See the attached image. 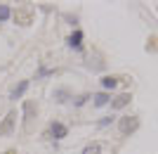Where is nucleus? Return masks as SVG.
<instances>
[{"label": "nucleus", "instance_id": "obj_9", "mask_svg": "<svg viewBox=\"0 0 158 154\" xmlns=\"http://www.w3.org/2000/svg\"><path fill=\"white\" fill-rule=\"evenodd\" d=\"M69 97H71V93H69L66 88H59V90H54V100L59 102V104H61V102H66Z\"/></svg>", "mask_w": 158, "mask_h": 154}, {"label": "nucleus", "instance_id": "obj_6", "mask_svg": "<svg viewBox=\"0 0 158 154\" xmlns=\"http://www.w3.org/2000/svg\"><path fill=\"white\" fill-rule=\"evenodd\" d=\"M130 100H132L130 93H120L116 100H111V109H123V107H127V104H130Z\"/></svg>", "mask_w": 158, "mask_h": 154}, {"label": "nucleus", "instance_id": "obj_7", "mask_svg": "<svg viewBox=\"0 0 158 154\" xmlns=\"http://www.w3.org/2000/svg\"><path fill=\"white\" fill-rule=\"evenodd\" d=\"M118 81L120 78H116V76H102L99 83H102V88H104V93H109V90H116V88H118Z\"/></svg>", "mask_w": 158, "mask_h": 154}, {"label": "nucleus", "instance_id": "obj_5", "mask_svg": "<svg viewBox=\"0 0 158 154\" xmlns=\"http://www.w3.org/2000/svg\"><path fill=\"white\" fill-rule=\"evenodd\" d=\"M28 86H31L28 81H19V83H17V86H14L12 90H10V100H19L21 95H24V93L28 90Z\"/></svg>", "mask_w": 158, "mask_h": 154}, {"label": "nucleus", "instance_id": "obj_4", "mask_svg": "<svg viewBox=\"0 0 158 154\" xmlns=\"http://www.w3.org/2000/svg\"><path fill=\"white\" fill-rule=\"evenodd\" d=\"M83 38H85V36H83V31H80V29H76V31L66 38V43H69V47H71V50H83Z\"/></svg>", "mask_w": 158, "mask_h": 154}, {"label": "nucleus", "instance_id": "obj_13", "mask_svg": "<svg viewBox=\"0 0 158 154\" xmlns=\"http://www.w3.org/2000/svg\"><path fill=\"white\" fill-rule=\"evenodd\" d=\"M111 121H113V116H104V119H99L97 126L99 128H106V126H111Z\"/></svg>", "mask_w": 158, "mask_h": 154}, {"label": "nucleus", "instance_id": "obj_3", "mask_svg": "<svg viewBox=\"0 0 158 154\" xmlns=\"http://www.w3.org/2000/svg\"><path fill=\"white\" fill-rule=\"evenodd\" d=\"M14 123H17V112H10L5 116V121L0 123V135H10L14 130Z\"/></svg>", "mask_w": 158, "mask_h": 154}, {"label": "nucleus", "instance_id": "obj_11", "mask_svg": "<svg viewBox=\"0 0 158 154\" xmlns=\"http://www.w3.org/2000/svg\"><path fill=\"white\" fill-rule=\"evenodd\" d=\"M90 97H92L90 93H83V95H78V97H71V100H73V107H83V104H85Z\"/></svg>", "mask_w": 158, "mask_h": 154}, {"label": "nucleus", "instance_id": "obj_12", "mask_svg": "<svg viewBox=\"0 0 158 154\" xmlns=\"http://www.w3.org/2000/svg\"><path fill=\"white\" fill-rule=\"evenodd\" d=\"M10 17H12V10H10V5H0V24H5Z\"/></svg>", "mask_w": 158, "mask_h": 154}, {"label": "nucleus", "instance_id": "obj_1", "mask_svg": "<svg viewBox=\"0 0 158 154\" xmlns=\"http://www.w3.org/2000/svg\"><path fill=\"white\" fill-rule=\"evenodd\" d=\"M118 128H120L123 135H132L139 128V119L137 116H123V119L118 121Z\"/></svg>", "mask_w": 158, "mask_h": 154}, {"label": "nucleus", "instance_id": "obj_14", "mask_svg": "<svg viewBox=\"0 0 158 154\" xmlns=\"http://www.w3.org/2000/svg\"><path fill=\"white\" fill-rule=\"evenodd\" d=\"M2 154H17V149H7V152H2Z\"/></svg>", "mask_w": 158, "mask_h": 154}, {"label": "nucleus", "instance_id": "obj_10", "mask_svg": "<svg viewBox=\"0 0 158 154\" xmlns=\"http://www.w3.org/2000/svg\"><path fill=\"white\" fill-rule=\"evenodd\" d=\"M99 149H102V142H90L83 147V154H99Z\"/></svg>", "mask_w": 158, "mask_h": 154}, {"label": "nucleus", "instance_id": "obj_2", "mask_svg": "<svg viewBox=\"0 0 158 154\" xmlns=\"http://www.w3.org/2000/svg\"><path fill=\"white\" fill-rule=\"evenodd\" d=\"M50 135H52L54 142L64 140L66 135H69V126H66V123H61V121H52V123H50Z\"/></svg>", "mask_w": 158, "mask_h": 154}, {"label": "nucleus", "instance_id": "obj_8", "mask_svg": "<svg viewBox=\"0 0 158 154\" xmlns=\"http://www.w3.org/2000/svg\"><path fill=\"white\" fill-rule=\"evenodd\" d=\"M92 104L94 107H106V104H111V95L109 93H97V95H92Z\"/></svg>", "mask_w": 158, "mask_h": 154}]
</instances>
